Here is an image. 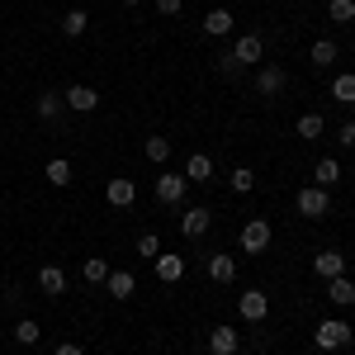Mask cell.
I'll return each mask as SVG.
<instances>
[{"mask_svg": "<svg viewBox=\"0 0 355 355\" xmlns=\"http://www.w3.org/2000/svg\"><path fill=\"white\" fill-rule=\"evenodd\" d=\"M152 190H157V199H162V204H180V199H185V190H190V180H185V171H162Z\"/></svg>", "mask_w": 355, "mask_h": 355, "instance_id": "4", "label": "cell"}, {"mask_svg": "<svg viewBox=\"0 0 355 355\" xmlns=\"http://www.w3.org/2000/svg\"><path fill=\"white\" fill-rule=\"evenodd\" d=\"M331 100H341V105H355V76H351V71H341V76L331 81Z\"/></svg>", "mask_w": 355, "mask_h": 355, "instance_id": "27", "label": "cell"}, {"mask_svg": "<svg viewBox=\"0 0 355 355\" xmlns=\"http://www.w3.org/2000/svg\"><path fill=\"white\" fill-rule=\"evenodd\" d=\"M232 28H237V19H232V10H223V5L204 15V33H209V38H227Z\"/></svg>", "mask_w": 355, "mask_h": 355, "instance_id": "13", "label": "cell"}, {"mask_svg": "<svg viewBox=\"0 0 355 355\" xmlns=\"http://www.w3.org/2000/svg\"><path fill=\"white\" fill-rule=\"evenodd\" d=\"M53 355H85V351H81V346H76V341H62V346H57Z\"/></svg>", "mask_w": 355, "mask_h": 355, "instance_id": "36", "label": "cell"}, {"mask_svg": "<svg viewBox=\"0 0 355 355\" xmlns=\"http://www.w3.org/2000/svg\"><path fill=\"white\" fill-rule=\"evenodd\" d=\"M341 180V162H331V157H322V162L313 166V185H322V190H331Z\"/></svg>", "mask_w": 355, "mask_h": 355, "instance_id": "20", "label": "cell"}, {"mask_svg": "<svg viewBox=\"0 0 355 355\" xmlns=\"http://www.w3.org/2000/svg\"><path fill=\"white\" fill-rule=\"evenodd\" d=\"M152 266H157V279H162V284H175V279L185 275V256H157Z\"/></svg>", "mask_w": 355, "mask_h": 355, "instance_id": "19", "label": "cell"}, {"mask_svg": "<svg viewBox=\"0 0 355 355\" xmlns=\"http://www.w3.org/2000/svg\"><path fill=\"white\" fill-rule=\"evenodd\" d=\"M81 279L85 284H105V279H110V261H105V256H85Z\"/></svg>", "mask_w": 355, "mask_h": 355, "instance_id": "22", "label": "cell"}, {"mask_svg": "<svg viewBox=\"0 0 355 355\" xmlns=\"http://www.w3.org/2000/svg\"><path fill=\"white\" fill-rule=\"evenodd\" d=\"M38 336H43V331H38L33 318H19V322H15V341H19V346H38Z\"/></svg>", "mask_w": 355, "mask_h": 355, "instance_id": "28", "label": "cell"}, {"mask_svg": "<svg viewBox=\"0 0 355 355\" xmlns=\"http://www.w3.org/2000/svg\"><path fill=\"white\" fill-rule=\"evenodd\" d=\"M209 175H214V157H204V152H194L190 162H185V180H190V185H204Z\"/></svg>", "mask_w": 355, "mask_h": 355, "instance_id": "18", "label": "cell"}, {"mask_svg": "<svg viewBox=\"0 0 355 355\" xmlns=\"http://www.w3.org/2000/svg\"><path fill=\"white\" fill-rule=\"evenodd\" d=\"M237 313H242V322H266V313H270V294H266V289H246L242 299H237Z\"/></svg>", "mask_w": 355, "mask_h": 355, "instance_id": "5", "label": "cell"}, {"mask_svg": "<svg viewBox=\"0 0 355 355\" xmlns=\"http://www.w3.org/2000/svg\"><path fill=\"white\" fill-rule=\"evenodd\" d=\"M209 227H214V214H209L204 204H194V209L180 214V232H185V237H204Z\"/></svg>", "mask_w": 355, "mask_h": 355, "instance_id": "12", "label": "cell"}, {"mask_svg": "<svg viewBox=\"0 0 355 355\" xmlns=\"http://www.w3.org/2000/svg\"><path fill=\"white\" fill-rule=\"evenodd\" d=\"M62 100H67V110H76V114H95L100 110V90H95V85H67Z\"/></svg>", "mask_w": 355, "mask_h": 355, "instance_id": "7", "label": "cell"}, {"mask_svg": "<svg viewBox=\"0 0 355 355\" xmlns=\"http://www.w3.org/2000/svg\"><path fill=\"white\" fill-rule=\"evenodd\" d=\"M38 289H43L48 299L67 294V275H62V266H38Z\"/></svg>", "mask_w": 355, "mask_h": 355, "instance_id": "15", "label": "cell"}, {"mask_svg": "<svg viewBox=\"0 0 355 355\" xmlns=\"http://www.w3.org/2000/svg\"><path fill=\"white\" fill-rule=\"evenodd\" d=\"M33 110H38V119H48V123H53L57 114L67 110V100H62V95H57V90H43V95H38V105H33Z\"/></svg>", "mask_w": 355, "mask_h": 355, "instance_id": "24", "label": "cell"}, {"mask_svg": "<svg viewBox=\"0 0 355 355\" xmlns=\"http://www.w3.org/2000/svg\"><path fill=\"white\" fill-rule=\"evenodd\" d=\"M142 152H147V162L162 166L166 157H171V142H166V137H147V142H142Z\"/></svg>", "mask_w": 355, "mask_h": 355, "instance_id": "30", "label": "cell"}, {"mask_svg": "<svg viewBox=\"0 0 355 355\" xmlns=\"http://www.w3.org/2000/svg\"><path fill=\"white\" fill-rule=\"evenodd\" d=\"M105 289H110V294H114L119 303H123V299H133V294H137V279H133V270H110Z\"/></svg>", "mask_w": 355, "mask_h": 355, "instance_id": "16", "label": "cell"}, {"mask_svg": "<svg viewBox=\"0 0 355 355\" xmlns=\"http://www.w3.org/2000/svg\"><path fill=\"white\" fill-rule=\"evenodd\" d=\"M313 270L322 275V279H336V275H346V256L341 251H318L313 256Z\"/></svg>", "mask_w": 355, "mask_h": 355, "instance_id": "14", "label": "cell"}, {"mask_svg": "<svg viewBox=\"0 0 355 355\" xmlns=\"http://www.w3.org/2000/svg\"><path fill=\"white\" fill-rule=\"evenodd\" d=\"M294 128H299L303 142H318L322 128H327V119H322V114H299V123H294Z\"/></svg>", "mask_w": 355, "mask_h": 355, "instance_id": "23", "label": "cell"}, {"mask_svg": "<svg viewBox=\"0 0 355 355\" xmlns=\"http://www.w3.org/2000/svg\"><path fill=\"white\" fill-rule=\"evenodd\" d=\"M214 67H218L223 76H242V62H237L232 53H218V62H214Z\"/></svg>", "mask_w": 355, "mask_h": 355, "instance_id": "33", "label": "cell"}, {"mask_svg": "<svg viewBox=\"0 0 355 355\" xmlns=\"http://www.w3.org/2000/svg\"><path fill=\"white\" fill-rule=\"evenodd\" d=\"M327 15H331V24H351L355 19V0H327Z\"/></svg>", "mask_w": 355, "mask_h": 355, "instance_id": "29", "label": "cell"}, {"mask_svg": "<svg viewBox=\"0 0 355 355\" xmlns=\"http://www.w3.org/2000/svg\"><path fill=\"white\" fill-rule=\"evenodd\" d=\"M227 185H232V190H237V194H251V190H256V175H251V166H237Z\"/></svg>", "mask_w": 355, "mask_h": 355, "instance_id": "31", "label": "cell"}, {"mask_svg": "<svg viewBox=\"0 0 355 355\" xmlns=\"http://www.w3.org/2000/svg\"><path fill=\"white\" fill-rule=\"evenodd\" d=\"M341 147H355V119L341 123Z\"/></svg>", "mask_w": 355, "mask_h": 355, "instance_id": "35", "label": "cell"}, {"mask_svg": "<svg viewBox=\"0 0 355 355\" xmlns=\"http://www.w3.org/2000/svg\"><path fill=\"white\" fill-rule=\"evenodd\" d=\"M327 299L336 303V308H351V303H355V284H351V275H336V279H327Z\"/></svg>", "mask_w": 355, "mask_h": 355, "instance_id": "17", "label": "cell"}, {"mask_svg": "<svg viewBox=\"0 0 355 355\" xmlns=\"http://www.w3.org/2000/svg\"><path fill=\"white\" fill-rule=\"evenodd\" d=\"M85 24H90V15H85V10H67V15H62V33H67V38H81Z\"/></svg>", "mask_w": 355, "mask_h": 355, "instance_id": "26", "label": "cell"}, {"mask_svg": "<svg viewBox=\"0 0 355 355\" xmlns=\"http://www.w3.org/2000/svg\"><path fill=\"white\" fill-rule=\"evenodd\" d=\"M313 341H318V351H341V346L355 341V327L341 322V318H322V322L313 327Z\"/></svg>", "mask_w": 355, "mask_h": 355, "instance_id": "1", "label": "cell"}, {"mask_svg": "<svg viewBox=\"0 0 355 355\" xmlns=\"http://www.w3.org/2000/svg\"><path fill=\"white\" fill-rule=\"evenodd\" d=\"M105 199H110V209H133L137 204V185L128 175H114L110 185H105Z\"/></svg>", "mask_w": 355, "mask_h": 355, "instance_id": "8", "label": "cell"}, {"mask_svg": "<svg viewBox=\"0 0 355 355\" xmlns=\"http://www.w3.org/2000/svg\"><path fill=\"white\" fill-rule=\"evenodd\" d=\"M336 57H341V48H336L331 38H318L313 53H308V62H313V67H336Z\"/></svg>", "mask_w": 355, "mask_h": 355, "instance_id": "21", "label": "cell"}, {"mask_svg": "<svg viewBox=\"0 0 355 355\" xmlns=\"http://www.w3.org/2000/svg\"><path fill=\"white\" fill-rule=\"evenodd\" d=\"M137 256L157 261V256H162V237H157V232H142V237H137Z\"/></svg>", "mask_w": 355, "mask_h": 355, "instance_id": "32", "label": "cell"}, {"mask_svg": "<svg viewBox=\"0 0 355 355\" xmlns=\"http://www.w3.org/2000/svg\"><path fill=\"white\" fill-rule=\"evenodd\" d=\"M123 5H137V0H123Z\"/></svg>", "mask_w": 355, "mask_h": 355, "instance_id": "37", "label": "cell"}, {"mask_svg": "<svg viewBox=\"0 0 355 355\" xmlns=\"http://www.w3.org/2000/svg\"><path fill=\"white\" fill-rule=\"evenodd\" d=\"M157 10L171 19V15H180V10H185V0H157Z\"/></svg>", "mask_w": 355, "mask_h": 355, "instance_id": "34", "label": "cell"}, {"mask_svg": "<svg viewBox=\"0 0 355 355\" xmlns=\"http://www.w3.org/2000/svg\"><path fill=\"white\" fill-rule=\"evenodd\" d=\"M204 270H209V279H214V284H232V279H237V261H232L227 251H209Z\"/></svg>", "mask_w": 355, "mask_h": 355, "instance_id": "10", "label": "cell"}, {"mask_svg": "<svg viewBox=\"0 0 355 355\" xmlns=\"http://www.w3.org/2000/svg\"><path fill=\"white\" fill-rule=\"evenodd\" d=\"M237 351H242V331L237 327L223 322V327L209 331V355H237Z\"/></svg>", "mask_w": 355, "mask_h": 355, "instance_id": "9", "label": "cell"}, {"mask_svg": "<svg viewBox=\"0 0 355 355\" xmlns=\"http://www.w3.org/2000/svg\"><path fill=\"white\" fill-rule=\"evenodd\" d=\"M270 237H275L270 218H246L242 223V251H251V256H261L270 246Z\"/></svg>", "mask_w": 355, "mask_h": 355, "instance_id": "3", "label": "cell"}, {"mask_svg": "<svg viewBox=\"0 0 355 355\" xmlns=\"http://www.w3.org/2000/svg\"><path fill=\"white\" fill-rule=\"evenodd\" d=\"M232 57H237L242 67H261V62H266V38H261V33H242V38L232 43Z\"/></svg>", "mask_w": 355, "mask_h": 355, "instance_id": "6", "label": "cell"}, {"mask_svg": "<svg viewBox=\"0 0 355 355\" xmlns=\"http://www.w3.org/2000/svg\"><path fill=\"white\" fill-rule=\"evenodd\" d=\"M43 175H48V185L62 190V185H71V162H67V157H53V162L43 166Z\"/></svg>", "mask_w": 355, "mask_h": 355, "instance_id": "25", "label": "cell"}, {"mask_svg": "<svg viewBox=\"0 0 355 355\" xmlns=\"http://www.w3.org/2000/svg\"><path fill=\"white\" fill-rule=\"evenodd\" d=\"M294 204H299L303 218H327V214H331V194L322 190V185H303Z\"/></svg>", "mask_w": 355, "mask_h": 355, "instance_id": "2", "label": "cell"}, {"mask_svg": "<svg viewBox=\"0 0 355 355\" xmlns=\"http://www.w3.org/2000/svg\"><path fill=\"white\" fill-rule=\"evenodd\" d=\"M284 85H289V71H284V67H261V71H256V90H261L266 100L284 95Z\"/></svg>", "mask_w": 355, "mask_h": 355, "instance_id": "11", "label": "cell"}]
</instances>
